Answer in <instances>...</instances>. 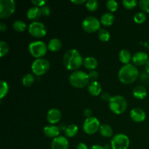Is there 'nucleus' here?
Wrapping results in <instances>:
<instances>
[{"instance_id":"1","label":"nucleus","mask_w":149,"mask_h":149,"mask_svg":"<svg viewBox=\"0 0 149 149\" xmlns=\"http://www.w3.org/2000/svg\"><path fill=\"white\" fill-rule=\"evenodd\" d=\"M84 60L81 53L76 49H70L65 52L63 58L64 66L70 71L78 70L83 64Z\"/></svg>"},{"instance_id":"2","label":"nucleus","mask_w":149,"mask_h":149,"mask_svg":"<svg viewBox=\"0 0 149 149\" xmlns=\"http://www.w3.org/2000/svg\"><path fill=\"white\" fill-rule=\"evenodd\" d=\"M139 76V71L137 67L133 64L124 65L119 69L118 77L119 81L125 84H130L137 80Z\"/></svg>"},{"instance_id":"3","label":"nucleus","mask_w":149,"mask_h":149,"mask_svg":"<svg viewBox=\"0 0 149 149\" xmlns=\"http://www.w3.org/2000/svg\"><path fill=\"white\" fill-rule=\"evenodd\" d=\"M90 78L87 73L81 71H75L69 77V82L76 88H84L90 84Z\"/></svg>"},{"instance_id":"4","label":"nucleus","mask_w":149,"mask_h":149,"mask_svg":"<svg viewBox=\"0 0 149 149\" xmlns=\"http://www.w3.org/2000/svg\"><path fill=\"white\" fill-rule=\"evenodd\" d=\"M109 109L116 114H122L127 109V100L122 95H114L109 102Z\"/></svg>"},{"instance_id":"5","label":"nucleus","mask_w":149,"mask_h":149,"mask_svg":"<svg viewBox=\"0 0 149 149\" xmlns=\"http://www.w3.org/2000/svg\"><path fill=\"white\" fill-rule=\"evenodd\" d=\"M48 47L46 44L42 41H34L29 45V51L33 57L42 58L47 52Z\"/></svg>"},{"instance_id":"6","label":"nucleus","mask_w":149,"mask_h":149,"mask_svg":"<svg viewBox=\"0 0 149 149\" xmlns=\"http://www.w3.org/2000/svg\"><path fill=\"white\" fill-rule=\"evenodd\" d=\"M50 63L45 58H37L31 64V70L36 76H42L46 74L49 69Z\"/></svg>"},{"instance_id":"7","label":"nucleus","mask_w":149,"mask_h":149,"mask_svg":"<svg viewBox=\"0 0 149 149\" xmlns=\"http://www.w3.org/2000/svg\"><path fill=\"white\" fill-rule=\"evenodd\" d=\"M16 9V3L14 0H0V17L9 18Z\"/></svg>"},{"instance_id":"8","label":"nucleus","mask_w":149,"mask_h":149,"mask_svg":"<svg viewBox=\"0 0 149 149\" xmlns=\"http://www.w3.org/2000/svg\"><path fill=\"white\" fill-rule=\"evenodd\" d=\"M111 146L112 149H128L130 146V139L125 134L118 133L112 138Z\"/></svg>"},{"instance_id":"9","label":"nucleus","mask_w":149,"mask_h":149,"mask_svg":"<svg viewBox=\"0 0 149 149\" xmlns=\"http://www.w3.org/2000/svg\"><path fill=\"white\" fill-rule=\"evenodd\" d=\"M81 26L84 31L87 33H94L100 31V21L98 18L94 16H89L83 20Z\"/></svg>"},{"instance_id":"10","label":"nucleus","mask_w":149,"mask_h":149,"mask_svg":"<svg viewBox=\"0 0 149 149\" xmlns=\"http://www.w3.org/2000/svg\"><path fill=\"white\" fill-rule=\"evenodd\" d=\"M100 124L98 119L95 116L87 118L83 123L82 128L84 132L87 135L95 134L100 130Z\"/></svg>"},{"instance_id":"11","label":"nucleus","mask_w":149,"mask_h":149,"mask_svg":"<svg viewBox=\"0 0 149 149\" xmlns=\"http://www.w3.org/2000/svg\"><path fill=\"white\" fill-rule=\"evenodd\" d=\"M29 33L35 38H42L46 35L47 27L44 23L39 21H33L28 28Z\"/></svg>"},{"instance_id":"12","label":"nucleus","mask_w":149,"mask_h":149,"mask_svg":"<svg viewBox=\"0 0 149 149\" xmlns=\"http://www.w3.org/2000/svg\"><path fill=\"white\" fill-rule=\"evenodd\" d=\"M69 143L64 136H58L54 138L51 143V149H68Z\"/></svg>"},{"instance_id":"13","label":"nucleus","mask_w":149,"mask_h":149,"mask_svg":"<svg viewBox=\"0 0 149 149\" xmlns=\"http://www.w3.org/2000/svg\"><path fill=\"white\" fill-rule=\"evenodd\" d=\"M61 119V112L59 109H51L48 111L47 113V120L52 125L58 123Z\"/></svg>"},{"instance_id":"14","label":"nucleus","mask_w":149,"mask_h":149,"mask_svg":"<svg viewBox=\"0 0 149 149\" xmlns=\"http://www.w3.org/2000/svg\"><path fill=\"white\" fill-rule=\"evenodd\" d=\"M132 61L135 65H146L148 61V55L142 51L137 52L132 56Z\"/></svg>"},{"instance_id":"15","label":"nucleus","mask_w":149,"mask_h":149,"mask_svg":"<svg viewBox=\"0 0 149 149\" xmlns=\"http://www.w3.org/2000/svg\"><path fill=\"white\" fill-rule=\"evenodd\" d=\"M130 117L134 122L140 123V122H143L145 120L146 118V113L142 109L134 108L130 111Z\"/></svg>"},{"instance_id":"16","label":"nucleus","mask_w":149,"mask_h":149,"mask_svg":"<svg viewBox=\"0 0 149 149\" xmlns=\"http://www.w3.org/2000/svg\"><path fill=\"white\" fill-rule=\"evenodd\" d=\"M43 132L45 136L50 138H55L59 136L60 129L58 127L55 125H48L44 127Z\"/></svg>"},{"instance_id":"17","label":"nucleus","mask_w":149,"mask_h":149,"mask_svg":"<svg viewBox=\"0 0 149 149\" xmlns=\"http://www.w3.org/2000/svg\"><path fill=\"white\" fill-rule=\"evenodd\" d=\"M42 15V14L41 8L40 7H36V6H33V7H30L28 10L27 13H26L27 18L31 20H34V21L40 18Z\"/></svg>"},{"instance_id":"18","label":"nucleus","mask_w":149,"mask_h":149,"mask_svg":"<svg viewBox=\"0 0 149 149\" xmlns=\"http://www.w3.org/2000/svg\"><path fill=\"white\" fill-rule=\"evenodd\" d=\"M88 92L91 95L97 96L101 93L102 92V86L97 81H90L88 87Z\"/></svg>"},{"instance_id":"19","label":"nucleus","mask_w":149,"mask_h":149,"mask_svg":"<svg viewBox=\"0 0 149 149\" xmlns=\"http://www.w3.org/2000/svg\"><path fill=\"white\" fill-rule=\"evenodd\" d=\"M83 65L87 69L89 70H93L95 69L98 65V61L94 57H87L84 59V62H83Z\"/></svg>"},{"instance_id":"20","label":"nucleus","mask_w":149,"mask_h":149,"mask_svg":"<svg viewBox=\"0 0 149 149\" xmlns=\"http://www.w3.org/2000/svg\"><path fill=\"white\" fill-rule=\"evenodd\" d=\"M133 96L138 100H143L147 95V90L145 87L142 85L137 86L132 91Z\"/></svg>"},{"instance_id":"21","label":"nucleus","mask_w":149,"mask_h":149,"mask_svg":"<svg viewBox=\"0 0 149 149\" xmlns=\"http://www.w3.org/2000/svg\"><path fill=\"white\" fill-rule=\"evenodd\" d=\"M115 20L114 15L110 12L105 13L100 17V23L105 26H110L113 23Z\"/></svg>"},{"instance_id":"22","label":"nucleus","mask_w":149,"mask_h":149,"mask_svg":"<svg viewBox=\"0 0 149 149\" xmlns=\"http://www.w3.org/2000/svg\"><path fill=\"white\" fill-rule=\"evenodd\" d=\"M47 47L51 52H58L62 47V42L58 38H53L49 41Z\"/></svg>"},{"instance_id":"23","label":"nucleus","mask_w":149,"mask_h":149,"mask_svg":"<svg viewBox=\"0 0 149 149\" xmlns=\"http://www.w3.org/2000/svg\"><path fill=\"white\" fill-rule=\"evenodd\" d=\"M132 55H131L130 52L126 49H123L119 52V61L124 63L125 65L126 64H129L130 61L132 60Z\"/></svg>"},{"instance_id":"24","label":"nucleus","mask_w":149,"mask_h":149,"mask_svg":"<svg viewBox=\"0 0 149 149\" xmlns=\"http://www.w3.org/2000/svg\"><path fill=\"white\" fill-rule=\"evenodd\" d=\"M100 135L105 138H110L113 135V129L111 127L107 124H103L100 127Z\"/></svg>"},{"instance_id":"25","label":"nucleus","mask_w":149,"mask_h":149,"mask_svg":"<svg viewBox=\"0 0 149 149\" xmlns=\"http://www.w3.org/2000/svg\"><path fill=\"white\" fill-rule=\"evenodd\" d=\"M79 131L78 126L76 125H69L65 127V135L68 138H73L75 135H77Z\"/></svg>"},{"instance_id":"26","label":"nucleus","mask_w":149,"mask_h":149,"mask_svg":"<svg viewBox=\"0 0 149 149\" xmlns=\"http://www.w3.org/2000/svg\"><path fill=\"white\" fill-rule=\"evenodd\" d=\"M34 76L32 74L29 73V74H26V75L23 76V79H22V84H23V86L26 87H30L34 82Z\"/></svg>"},{"instance_id":"27","label":"nucleus","mask_w":149,"mask_h":149,"mask_svg":"<svg viewBox=\"0 0 149 149\" xmlns=\"http://www.w3.org/2000/svg\"><path fill=\"white\" fill-rule=\"evenodd\" d=\"M13 27L15 31L23 32L26 30L27 26H26V23L24 21H23V20H17L13 23Z\"/></svg>"},{"instance_id":"28","label":"nucleus","mask_w":149,"mask_h":149,"mask_svg":"<svg viewBox=\"0 0 149 149\" xmlns=\"http://www.w3.org/2000/svg\"><path fill=\"white\" fill-rule=\"evenodd\" d=\"M98 38L102 42H106L108 41H109V39H110L111 34L108 30L104 29H101L98 31Z\"/></svg>"},{"instance_id":"29","label":"nucleus","mask_w":149,"mask_h":149,"mask_svg":"<svg viewBox=\"0 0 149 149\" xmlns=\"http://www.w3.org/2000/svg\"><path fill=\"white\" fill-rule=\"evenodd\" d=\"M86 8L90 12H94L97 10L99 7V3L97 0H88L85 4Z\"/></svg>"},{"instance_id":"30","label":"nucleus","mask_w":149,"mask_h":149,"mask_svg":"<svg viewBox=\"0 0 149 149\" xmlns=\"http://www.w3.org/2000/svg\"><path fill=\"white\" fill-rule=\"evenodd\" d=\"M146 20V15L143 12H138L134 15V21L138 24H142Z\"/></svg>"},{"instance_id":"31","label":"nucleus","mask_w":149,"mask_h":149,"mask_svg":"<svg viewBox=\"0 0 149 149\" xmlns=\"http://www.w3.org/2000/svg\"><path fill=\"white\" fill-rule=\"evenodd\" d=\"M9 91V85L7 81H1V87H0V99H3L5 97Z\"/></svg>"},{"instance_id":"32","label":"nucleus","mask_w":149,"mask_h":149,"mask_svg":"<svg viewBox=\"0 0 149 149\" xmlns=\"http://www.w3.org/2000/svg\"><path fill=\"white\" fill-rule=\"evenodd\" d=\"M9 49H10V47H9L8 44L4 41L1 40L0 42V57L2 58L4 55H7L9 52Z\"/></svg>"},{"instance_id":"33","label":"nucleus","mask_w":149,"mask_h":149,"mask_svg":"<svg viewBox=\"0 0 149 149\" xmlns=\"http://www.w3.org/2000/svg\"><path fill=\"white\" fill-rule=\"evenodd\" d=\"M118 7H119V4L118 2L115 0H109L106 2V7H107L108 10L111 12H115L117 10Z\"/></svg>"},{"instance_id":"34","label":"nucleus","mask_w":149,"mask_h":149,"mask_svg":"<svg viewBox=\"0 0 149 149\" xmlns=\"http://www.w3.org/2000/svg\"><path fill=\"white\" fill-rule=\"evenodd\" d=\"M122 4H123L124 7L128 10H131V9L135 8L138 4V1L137 0H124L122 1Z\"/></svg>"},{"instance_id":"35","label":"nucleus","mask_w":149,"mask_h":149,"mask_svg":"<svg viewBox=\"0 0 149 149\" xmlns=\"http://www.w3.org/2000/svg\"><path fill=\"white\" fill-rule=\"evenodd\" d=\"M139 6L143 11L149 13V0H141L139 2Z\"/></svg>"},{"instance_id":"36","label":"nucleus","mask_w":149,"mask_h":149,"mask_svg":"<svg viewBox=\"0 0 149 149\" xmlns=\"http://www.w3.org/2000/svg\"><path fill=\"white\" fill-rule=\"evenodd\" d=\"M89 75V78H90V81H97V78L99 77V74L97 73V71H91L90 72V74H88Z\"/></svg>"},{"instance_id":"37","label":"nucleus","mask_w":149,"mask_h":149,"mask_svg":"<svg viewBox=\"0 0 149 149\" xmlns=\"http://www.w3.org/2000/svg\"><path fill=\"white\" fill-rule=\"evenodd\" d=\"M31 3L34 6L38 7H44L45 5V4L47 3V1L45 0H32Z\"/></svg>"},{"instance_id":"38","label":"nucleus","mask_w":149,"mask_h":149,"mask_svg":"<svg viewBox=\"0 0 149 149\" xmlns=\"http://www.w3.org/2000/svg\"><path fill=\"white\" fill-rule=\"evenodd\" d=\"M41 10H42V14L45 16H49V14H50V9L47 5L42 7L41 8Z\"/></svg>"},{"instance_id":"39","label":"nucleus","mask_w":149,"mask_h":149,"mask_svg":"<svg viewBox=\"0 0 149 149\" xmlns=\"http://www.w3.org/2000/svg\"><path fill=\"white\" fill-rule=\"evenodd\" d=\"M101 98L103 99V100L109 102V100L111 98V95L109 94L108 92H105V93H103V94L101 95Z\"/></svg>"},{"instance_id":"40","label":"nucleus","mask_w":149,"mask_h":149,"mask_svg":"<svg viewBox=\"0 0 149 149\" xmlns=\"http://www.w3.org/2000/svg\"><path fill=\"white\" fill-rule=\"evenodd\" d=\"M83 113H84V116H86L87 118H90L92 117V115H93V112H92V110L90 109H85L83 111Z\"/></svg>"},{"instance_id":"41","label":"nucleus","mask_w":149,"mask_h":149,"mask_svg":"<svg viewBox=\"0 0 149 149\" xmlns=\"http://www.w3.org/2000/svg\"><path fill=\"white\" fill-rule=\"evenodd\" d=\"M76 149H89V148L88 147H87V144H85L84 143H79L77 144Z\"/></svg>"},{"instance_id":"42","label":"nucleus","mask_w":149,"mask_h":149,"mask_svg":"<svg viewBox=\"0 0 149 149\" xmlns=\"http://www.w3.org/2000/svg\"><path fill=\"white\" fill-rule=\"evenodd\" d=\"M71 2L76 4H81L83 3H86L87 1L86 0H71Z\"/></svg>"},{"instance_id":"43","label":"nucleus","mask_w":149,"mask_h":149,"mask_svg":"<svg viewBox=\"0 0 149 149\" xmlns=\"http://www.w3.org/2000/svg\"><path fill=\"white\" fill-rule=\"evenodd\" d=\"M7 30V26H6V24L4 23H3V22H1L0 23V31H5Z\"/></svg>"},{"instance_id":"44","label":"nucleus","mask_w":149,"mask_h":149,"mask_svg":"<svg viewBox=\"0 0 149 149\" xmlns=\"http://www.w3.org/2000/svg\"><path fill=\"white\" fill-rule=\"evenodd\" d=\"M89 149H103V147L100 145H97V144H95V145L92 146Z\"/></svg>"},{"instance_id":"45","label":"nucleus","mask_w":149,"mask_h":149,"mask_svg":"<svg viewBox=\"0 0 149 149\" xmlns=\"http://www.w3.org/2000/svg\"><path fill=\"white\" fill-rule=\"evenodd\" d=\"M146 72L148 73V74H149V61H148V63L146 64Z\"/></svg>"},{"instance_id":"46","label":"nucleus","mask_w":149,"mask_h":149,"mask_svg":"<svg viewBox=\"0 0 149 149\" xmlns=\"http://www.w3.org/2000/svg\"><path fill=\"white\" fill-rule=\"evenodd\" d=\"M103 147V149H112L111 146L109 145V144H106V145H104V146Z\"/></svg>"}]
</instances>
